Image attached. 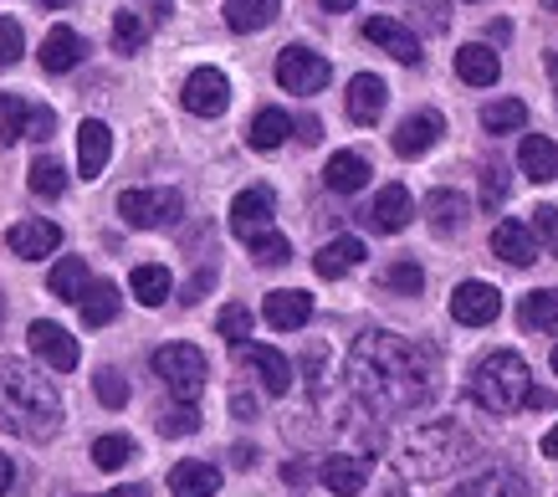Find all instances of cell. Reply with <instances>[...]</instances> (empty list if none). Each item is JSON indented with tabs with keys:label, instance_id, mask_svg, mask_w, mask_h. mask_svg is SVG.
Here are the masks:
<instances>
[{
	"label": "cell",
	"instance_id": "obj_40",
	"mask_svg": "<svg viewBox=\"0 0 558 497\" xmlns=\"http://www.w3.org/2000/svg\"><path fill=\"white\" fill-rule=\"evenodd\" d=\"M144 41H149V21L123 5L119 16H113V47H119V52H138Z\"/></svg>",
	"mask_w": 558,
	"mask_h": 497
},
{
	"label": "cell",
	"instance_id": "obj_39",
	"mask_svg": "<svg viewBox=\"0 0 558 497\" xmlns=\"http://www.w3.org/2000/svg\"><path fill=\"white\" fill-rule=\"evenodd\" d=\"M138 457V446L129 441V436H98L93 441V462L102 466V472H119V466H129Z\"/></svg>",
	"mask_w": 558,
	"mask_h": 497
},
{
	"label": "cell",
	"instance_id": "obj_41",
	"mask_svg": "<svg viewBox=\"0 0 558 497\" xmlns=\"http://www.w3.org/2000/svg\"><path fill=\"white\" fill-rule=\"evenodd\" d=\"M216 328H220V339L226 343L246 349V339H252V308H246V303H226L220 318H216Z\"/></svg>",
	"mask_w": 558,
	"mask_h": 497
},
{
	"label": "cell",
	"instance_id": "obj_19",
	"mask_svg": "<svg viewBox=\"0 0 558 497\" xmlns=\"http://www.w3.org/2000/svg\"><path fill=\"white\" fill-rule=\"evenodd\" d=\"M318 477H323V487H328L333 497H359L364 487H369V462L339 451V457H328V462L318 466Z\"/></svg>",
	"mask_w": 558,
	"mask_h": 497
},
{
	"label": "cell",
	"instance_id": "obj_54",
	"mask_svg": "<svg viewBox=\"0 0 558 497\" xmlns=\"http://www.w3.org/2000/svg\"><path fill=\"white\" fill-rule=\"evenodd\" d=\"M102 497H149V493H144V487L134 482V487H113V493H102Z\"/></svg>",
	"mask_w": 558,
	"mask_h": 497
},
{
	"label": "cell",
	"instance_id": "obj_8",
	"mask_svg": "<svg viewBox=\"0 0 558 497\" xmlns=\"http://www.w3.org/2000/svg\"><path fill=\"white\" fill-rule=\"evenodd\" d=\"M180 104L195 113V119H220L226 108H231V83H226V72L220 68H195L180 87Z\"/></svg>",
	"mask_w": 558,
	"mask_h": 497
},
{
	"label": "cell",
	"instance_id": "obj_32",
	"mask_svg": "<svg viewBox=\"0 0 558 497\" xmlns=\"http://www.w3.org/2000/svg\"><path fill=\"white\" fill-rule=\"evenodd\" d=\"M451 497H533V487L518 472H482V477L461 482Z\"/></svg>",
	"mask_w": 558,
	"mask_h": 497
},
{
	"label": "cell",
	"instance_id": "obj_46",
	"mask_svg": "<svg viewBox=\"0 0 558 497\" xmlns=\"http://www.w3.org/2000/svg\"><path fill=\"white\" fill-rule=\"evenodd\" d=\"M527 226H533L538 246H548V257H558V206H538Z\"/></svg>",
	"mask_w": 558,
	"mask_h": 497
},
{
	"label": "cell",
	"instance_id": "obj_1",
	"mask_svg": "<svg viewBox=\"0 0 558 497\" xmlns=\"http://www.w3.org/2000/svg\"><path fill=\"white\" fill-rule=\"evenodd\" d=\"M349 385L379 415L421 411L425 400L436 395V354L400 339V334L369 328L349 349Z\"/></svg>",
	"mask_w": 558,
	"mask_h": 497
},
{
	"label": "cell",
	"instance_id": "obj_6",
	"mask_svg": "<svg viewBox=\"0 0 558 497\" xmlns=\"http://www.w3.org/2000/svg\"><path fill=\"white\" fill-rule=\"evenodd\" d=\"M119 216L134 231H159V226H174L185 216V201H180V190H123Z\"/></svg>",
	"mask_w": 558,
	"mask_h": 497
},
{
	"label": "cell",
	"instance_id": "obj_53",
	"mask_svg": "<svg viewBox=\"0 0 558 497\" xmlns=\"http://www.w3.org/2000/svg\"><path fill=\"white\" fill-rule=\"evenodd\" d=\"M543 457H554L558 462V426H548V436H543Z\"/></svg>",
	"mask_w": 558,
	"mask_h": 497
},
{
	"label": "cell",
	"instance_id": "obj_10",
	"mask_svg": "<svg viewBox=\"0 0 558 497\" xmlns=\"http://www.w3.org/2000/svg\"><path fill=\"white\" fill-rule=\"evenodd\" d=\"M497 313H502V292L492 288V282H461L451 292V318L466 328H487L497 324Z\"/></svg>",
	"mask_w": 558,
	"mask_h": 497
},
{
	"label": "cell",
	"instance_id": "obj_50",
	"mask_svg": "<svg viewBox=\"0 0 558 497\" xmlns=\"http://www.w3.org/2000/svg\"><path fill=\"white\" fill-rule=\"evenodd\" d=\"M11 482H16V462H11V457L0 451V497L11 493Z\"/></svg>",
	"mask_w": 558,
	"mask_h": 497
},
{
	"label": "cell",
	"instance_id": "obj_35",
	"mask_svg": "<svg viewBox=\"0 0 558 497\" xmlns=\"http://www.w3.org/2000/svg\"><path fill=\"white\" fill-rule=\"evenodd\" d=\"M523 328L558 334V288H538L523 298Z\"/></svg>",
	"mask_w": 558,
	"mask_h": 497
},
{
	"label": "cell",
	"instance_id": "obj_51",
	"mask_svg": "<svg viewBox=\"0 0 558 497\" xmlns=\"http://www.w3.org/2000/svg\"><path fill=\"white\" fill-rule=\"evenodd\" d=\"M298 138H303V144H318V138H323V123L318 119H303V123H298Z\"/></svg>",
	"mask_w": 558,
	"mask_h": 497
},
{
	"label": "cell",
	"instance_id": "obj_43",
	"mask_svg": "<svg viewBox=\"0 0 558 497\" xmlns=\"http://www.w3.org/2000/svg\"><path fill=\"white\" fill-rule=\"evenodd\" d=\"M93 385H98V400L108 405V411H123V405H129V379H123L119 369H98Z\"/></svg>",
	"mask_w": 558,
	"mask_h": 497
},
{
	"label": "cell",
	"instance_id": "obj_44",
	"mask_svg": "<svg viewBox=\"0 0 558 497\" xmlns=\"http://www.w3.org/2000/svg\"><path fill=\"white\" fill-rule=\"evenodd\" d=\"M252 257L262 262V267H282V262H292V241L282 237V231H271V237L252 241Z\"/></svg>",
	"mask_w": 558,
	"mask_h": 497
},
{
	"label": "cell",
	"instance_id": "obj_9",
	"mask_svg": "<svg viewBox=\"0 0 558 497\" xmlns=\"http://www.w3.org/2000/svg\"><path fill=\"white\" fill-rule=\"evenodd\" d=\"M271 190L267 185H252V190H241L236 201H231V231H236L246 246L252 241H262V237H271L277 226H271Z\"/></svg>",
	"mask_w": 558,
	"mask_h": 497
},
{
	"label": "cell",
	"instance_id": "obj_12",
	"mask_svg": "<svg viewBox=\"0 0 558 497\" xmlns=\"http://www.w3.org/2000/svg\"><path fill=\"white\" fill-rule=\"evenodd\" d=\"M5 246H11L21 262H41L62 246V226L57 221H16L5 231Z\"/></svg>",
	"mask_w": 558,
	"mask_h": 497
},
{
	"label": "cell",
	"instance_id": "obj_57",
	"mask_svg": "<svg viewBox=\"0 0 558 497\" xmlns=\"http://www.w3.org/2000/svg\"><path fill=\"white\" fill-rule=\"evenodd\" d=\"M554 375H558V343H554Z\"/></svg>",
	"mask_w": 558,
	"mask_h": 497
},
{
	"label": "cell",
	"instance_id": "obj_36",
	"mask_svg": "<svg viewBox=\"0 0 558 497\" xmlns=\"http://www.w3.org/2000/svg\"><path fill=\"white\" fill-rule=\"evenodd\" d=\"M26 185H32V195H47V201H57V195L68 190V170H62V159L36 155L32 170H26Z\"/></svg>",
	"mask_w": 558,
	"mask_h": 497
},
{
	"label": "cell",
	"instance_id": "obj_14",
	"mask_svg": "<svg viewBox=\"0 0 558 497\" xmlns=\"http://www.w3.org/2000/svg\"><path fill=\"white\" fill-rule=\"evenodd\" d=\"M440 134H446V119H440L436 108H425V113H410L400 129H395V155L405 159H421L425 149H436Z\"/></svg>",
	"mask_w": 558,
	"mask_h": 497
},
{
	"label": "cell",
	"instance_id": "obj_15",
	"mask_svg": "<svg viewBox=\"0 0 558 497\" xmlns=\"http://www.w3.org/2000/svg\"><path fill=\"white\" fill-rule=\"evenodd\" d=\"M262 318H267L277 334H292V328H303L313 318V292L303 288H277L267 292V303H262Z\"/></svg>",
	"mask_w": 558,
	"mask_h": 497
},
{
	"label": "cell",
	"instance_id": "obj_27",
	"mask_svg": "<svg viewBox=\"0 0 558 497\" xmlns=\"http://www.w3.org/2000/svg\"><path fill=\"white\" fill-rule=\"evenodd\" d=\"M457 77L472 87H492L497 77H502V62H497V52L492 47H482V41H472V47H461L457 52Z\"/></svg>",
	"mask_w": 558,
	"mask_h": 497
},
{
	"label": "cell",
	"instance_id": "obj_28",
	"mask_svg": "<svg viewBox=\"0 0 558 497\" xmlns=\"http://www.w3.org/2000/svg\"><path fill=\"white\" fill-rule=\"evenodd\" d=\"M359 262H364V241H359V237H339V241H328V246H323L318 257H313V272L333 282V277L354 272Z\"/></svg>",
	"mask_w": 558,
	"mask_h": 497
},
{
	"label": "cell",
	"instance_id": "obj_38",
	"mask_svg": "<svg viewBox=\"0 0 558 497\" xmlns=\"http://www.w3.org/2000/svg\"><path fill=\"white\" fill-rule=\"evenodd\" d=\"M527 123V104H518V98H497V104L482 108V129L487 134H518Z\"/></svg>",
	"mask_w": 558,
	"mask_h": 497
},
{
	"label": "cell",
	"instance_id": "obj_20",
	"mask_svg": "<svg viewBox=\"0 0 558 497\" xmlns=\"http://www.w3.org/2000/svg\"><path fill=\"white\" fill-rule=\"evenodd\" d=\"M385 104H389V87L379 83L374 72H359L354 83H349V93H343V108H349L354 123H379Z\"/></svg>",
	"mask_w": 558,
	"mask_h": 497
},
{
	"label": "cell",
	"instance_id": "obj_42",
	"mask_svg": "<svg viewBox=\"0 0 558 497\" xmlns=\"http://www.w3.org/2000/svg\"><path fill=\"white\" fill-rule=\"evenodd\" d=\"M389 292H405V298H415V292L425 288V272H421V262H389L385 267V277H379Z\"/></svg>",
	"mask_w": 558,
	"mask_h": 497
},
{
	"label": "cell",
	"instance_id": "obj_22",
	"mask_svg": "<svg viewBox=\"0 0 558 497\" xmlns=\"http://www.w3.org/2000/svg\"><path fill=\"white\" fill-rule=\"evenodd\" d=\"M36 57H41V72H72L83 62V36L72 32V26H51Z\"/></svg>",
	"mask_w": 558,
	"mask_h": 497
},
{
	"label": "cell",
	"instance_id": "obj_17",
	"mask_svg": "<svg viewBox=\"0 0 558 497\" xmlns=\"http://www.w3.org/2000/svg\"><path fill=\"white\" fill-rule=\"evenodd\" d=\"M410 216H415V201H410V190H405V185H385L379 195H374V206L364 210V221H369L374 231H385V237L405 231Z\"/></svg>",
	"mask_w": 558,
	"mask_h": 497
},
{
	"label": "cell",
	"instance_id": "obj_33",
	"mask_svg": "<svg viewBox=\"0 0 558 497\" xmlns=\"http://www.w3.org/2000/svg\"><path fill=\"white\" fill-rule=\"evenodd\" d=\"M425 221L436 226L440 237H451V231L466 226V201H461L457 190H430L425 195Z\"/></svg>",
	"mask_w": 558,
	"mask_h": 497
},
{
	"label": "cell",
	"instance_id": "obj_49",
	"mask_svg": "<svg viewBox=\"0 0 558 497\" xmlns=\"http://www.w3.org/2000/svg\"><path fill=\"white\" fill-rule=\"evenodd\" d=\"M51 129H57V113H51L47 104H36V108H32V134H26V138H41V144H47Z\"/></svg>",
	"mask_w": 558,
	"mask_h": 497
},
{
	"label": "cell",
	"instance_id": "obj_55",
	"mask_svg": "<svg viewBox=\"0 0 558 497\" xmlns=\"http://www.w3.org/2000/svg\"><path fill=\"white\" fill-rule=\"evenodd\" d=\"M323 11H333V16H339V11H354V0H323Z\"/></svg>",
	"mask_w": 558,
	"mask_h": 497
},
{
	"label": "cell",
	"instance_id": "obj_3",
	"mask_svg": "<svg viewBox=\"0 0 558 497\" xmlns=\"http://www.w3.org/2000/svg\"><path fill=\"white\" fill-rule=\"evenodd\" d=\"M472 400L492 415L523 411L527 400H533V375H527L523 354H512V349L487 354V360L472 369Z\"/></svg>",
	"mask_w": 558,
	"mask_h": 497
},
{
	"label": "cell",
	"instance_id": "obj_16",
	"mask_svg": "<svg viewBox=\"0 0 558 497\" xmlns=\"http://www.w3.org/2000/svg\"><path fill=\"white\" fill-rule=\"evenodd\" d=\"M364 36H369L379 52L395 57V62H405V68H415V62H421V41H415V32H410V26H400V21L369 16V21H364Z\"/></svg>",
	"mask_w": 558,
	"mask_h": 497
},
{
	"label": "cell",
	"instance_id": "obj_25",
	"mask_svg": "<svg viewBox=\"0 0 558 497\" xmlns=\"http://www.w3.org/2000/svg\"><path fill=\"white\" fill-rule=\"evenodd\" d=\"M129 292H134L144 308H159V303H170V292H174L170 267H159V262H144V267H134V272H129Z\"/></svg>",
	"mask_w": 558,
	"mask_h": 497
},
{
	"label": "cell",
	"instance_id": "obj_2",
	"mask_svg": "<svg viewBox=\"0 0 558 497\" xmlns=\"http://www.w3.org/2000/svg\"><path fill=\"white\" fill-rule=\"evenodd\" d=\"M62 426V395L26 360H0V431L21 441H47Z\"/></svg>",
	"mask_w": 558,
	"mask_h": 497
},
{
	"label": "cell",
	"instance_id": "obj_56",
	"mask_svg": "<svg viewBox=\"0 0 558 497\" xmlns=\"http://www.w3.org/2000/svg\"><path fill=\"white\" fill-rule=\"evenodd\" d=\"M0 324H5V298H0Z\"/></svg>",
	"mask_w": 558,
	"mask_h": 497
},
{
	"label": "cell",
	"instance_id": "obj_34",
	"mask_svg": "<svg viewBox=\"0 0 558 497\" xmlns=\"http://www.w3.org/2000/svg\"><path fill=\"white\" fill-rule=\"evenodd\" d=\"M119 288H113V282H93V288H87V298H83V324L87 328H102V324H113V318H119Z\"/></svg>",
	"mask_w": 558,
	"mask_h": 497
},
{
	"label": "cell",
	"instance_id": "obj_11",
	"mask_svg": "<svg viewBox=\"0 0 558 497\" xmlns=\"http://www.w3.org/2000/svg\"><path fill=\"white\" fill-rule=\"evenodd\" d=\"M32 354L47 369H57V375H68V369H77V360H83V349H77V339H72L62 324H32Z\"/></svg>",
	"mask_w": 558,
	"mask_h": 497
},
{
	"label": "cell",
	"instance_id": "obj_23",
	"mask_svg": "<svg viewBox=\"0 0 558 497\" xmlns=\"http://www.w3.org/2000/svg\"><path fill=\"white\" fill-rule=\"evenodd\" d=\"M518 165L533 185H548V180H558V144L543 134H527L523 149H518Z\"/></svg>",
	"mask_w": 558,
	"mask_h": 497
},
{
	"label": "cell",
	"instance_id": "obj_4",
	"mask_svg": "<svg viewBox=\"0 0 558 497\" xmlns=\"http://www.w3.org/2000/svg\"><path fill=\"white\" fill-rule=\"evenodd\" d=\"M466 451H472V436L457 426V421H425V426H415L405 436V472L410 477H446L457 462H466Z\"/></svg>",
	"mask_w": 558,
	"mask_h": 497
},
{
	"label": "cell",
	"instance_id": "obj_5",
	"mask_svg": "<svg viewBox=\"0 0 558 497\" xmlns=\"http://www.w3.org/2000/svg\"><path fill=\"white\" fill-rule=\"evenodd\" d=\"M154 375L170 385V395H180V405H195V395L210 379V364L195 343H165V349H154Z\"/></svg>",
	"mask_w": 558,
	"mask_h": 497
},
{
	"label": "cell",
	"instance_id": "obj_26",
	"mask_svg": "<svg viewBox=\"0 0 558 497\" xmlns=\"http://www.w3.org/2000/svg\"><path fill=\"white\" fill-rule=\"evenodd\" d=\"M170 493L174 497H216L220 493V466H210V462H180L170 472Z\"/></svg>",
	"mask_w": 558,
	"mask_h": 497
},
{
	"label": "cell",
	"instance_id": "obj_21",
	"mask_svg": "<svg viewBox=\"0 0 558 497\" xmlns=\"http://www.w3.org/2000/svg\"><path fill=\"white\" fill-rule=\"evenodd\" d=\"M492 252L512 267H533L538 262V237H533V226L527 221H502L492 231Z\"/></svg>",
	"mask_w": 558,
	"mask_h": 497
},
{
	"label": "cell",
	"instance_id": "obj_52",
	"mask_svg": "<svg viewBox=\"0 0 558 497\" xmlns=\"http://www.w3.org/2000/svg\"><path fill=\"white\" fill-rule=\"evenodd\" d=\"M282 477H288L292 487H303V482H307V466L303 462H288V466H282Z\"/></svg>",
	"mask_w": 558,
	"mask_h": 497
},
{
	"label": "cell",
	"instance_id": "obj_7",
	"mask_svg": "<svg viewBox=\"0 0 558 497\" xmlns=\"http://www.w3.org/2000/svg\"><path fill=\"white\" fill-rule=\"evenodd\" d=\"M328 77H333V68L313 47H282V57H277V83L288 93H323Z\"/></svg>",
	"mask_w": 558,
	"mask_h": 497
},
{
	"label": "cell",
	"instance_id": "obj_31",
	"mask_svg": "<svg viewBox=\"0 0 558 497\" xmlns=\"http://www.w3.org/2000/svg\"><path fill=\"white\" fill-rule=\"evenodd\" d=\"M47 288H51V298H62V303H83L87 298V262L83 257H57V267L47 272Z\"/></svg>",
	"mask_w": 558,
	"mask_h": 497
},
{
	"label": "cell",
	"instance_id": "obj_13",
	"mask_svg": "<svg viewBox=\"0 0 558 497\" xmlns=\"http://www.w3.org/2000/svg\"><path fill=\"white\" fill-rule=\"evenodd\" d=\"M108 159H113V134H108V123L83 119L77 123V174H83V180H98V174L108 170Z\"/></svg>",
	"mask_w": 558,
	"mask_h": 497
},
{
	"label": "cell",
	"instance_id": "obj_37",
	"mask_svg": "<svg viewBox=\"0 0 558 497\" xmlns=\"http://www.w3.org/2000/svg\"><path fill=\"white\" fill-rule=\"evenodd\" d=\"M32 134V104L16 93H0V144H16Z\"/></svg>",
	"mask_w": 558,
	"mask_h": 497
},
{
	"label": "cell",
	"instance_id": "obj_30",
	"mask_svg": "<svg viewBox=\"0 0 558 497\" xmlns=\"http://www.w3.org/2000/svg\"><path fill=\"white\" fill-rule=\"evenodd\" d=\"M288 134H292V119L282 113V108H262V113L246 123V144H252V149H262V155H267V149H282V144H288Z\"/></svg>",
	"mask_w": 558,
	"mask_h": 497
},
{
	"label": "cell",
	"instance_id": "obj_24",
	"mask_svg": "<svg viewBox=\"0 0 558 497\" xmlns=\"http://www.w3.org/2000/svg\"><path fill=\"white\" fill-rule=\"evenodd\" d=\"M323 185L339 190V195H354V190H364V185H369V159L354 155V149L333 155L328 165H323Z\"/></svg>",
	"mask_w": 558,
	"mask_h": 497
},
{
	"label": "cell",
	"instance_id": "obj_47",
	"mask_svg": "<svg viewBox=\"0 0 558 497\" xmlns=\"http://www.w3.org/2000/svg\"><path fill=\"white\" fill-rule=\"evenodd\" d=\"M502 201H508V174H502V165H487L482 170V206L497 210Z\"/></svg>",
	"mask_w": 558,
	"mask_h": 497
},
{
	"label": "cell",
	"instance_id": "obj_29",
	"mask_svg": "<svg viewBox=\"0 0 558 497\" xmlns=\"http://www.w3.org/2000/svg\"><path fill=\"white\" fill-rule=\"evenodd\" d=\"M277 11H282V0H231V5H226V26L241 36L267 32L271 21H277Z\"/></svg>",
	"mask_w": 558,
	"mask_h": 497
},
{
	"label": "cell",
	"instance_id": "obj_48",
	"mask_svg": "<svg viewBox=\"0 0 558 497\" xmlns=\"http://www.w3.org/2000/svg\"><path fill=\"white\" fill-rule=\"evenodd\" d=\"M21 52H26V36H21V26H16V21L0 16V62L11 68V62H16Z\"/></svg>",
	"mask_w": 558,
	"mask_h": 497
},
{
	"label": "cell",
	"instance_id": "obj_18",
	"mask_svg": "<svg viewBox=\"0 0 558 497\" xmlns=\"http://www.w3.org/2000/svg\"><path fill=\"white\" fill-rule=\"evenodd\" d=\"M241 360L256 369V379H262V390L267 395H288L292 390V360L288 354H277L271 343H246Z\"/></svg>",
	"mask_w": 558,
	"mask_h": 497
},
{
	"label": "cell",
	"instance_id": "obj_45",
	"mask_svg": "<svg viewBox=\"0 0 558 497\" xmlns=\"http://www.w3.org/2000/svg\"><path fill=\"white\" fill-rule=\"evenodd\" d=\"M159 431L165 436H195L201 431V411L195 405H170V411L159 415Z\"/></svg>",
	"mask_w": 558,
	"mask_h": 497
}]
</instances>
